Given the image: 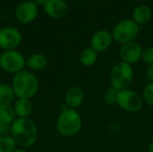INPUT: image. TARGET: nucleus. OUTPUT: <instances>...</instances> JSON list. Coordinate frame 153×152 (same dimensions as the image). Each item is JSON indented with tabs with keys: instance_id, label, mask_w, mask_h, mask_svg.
<instances>
[{
	"instance_id": "obj_19",
	"label": "nucleus",
	"mask_w": 153,
	"mask_h": 152,
	"mask_svg": "<svg viewBox=\"0 0 153 152\" xmlns=\"http://www.w3.org/2000/svg\"><path fill=\"white\" fill-rule=\"evenodd\" d=\"M17 118L13 104L12 105H0V121L11 125L12 123Z\"/></svg>"
},
{
	"instance_id": "obj_15",
	"label": "nucleus",
	"mask_w": 153,
	"mask_h": 152,
	"mask_svg": "<svg viewBox=\"0 0 153 152\" xmlns=\"http://www.w3.org/2000/svg\"><path fill=\"white\" fill-rule=\"evenodd\" d=\"M48 65V58L43 54H33L26 59V66L31 72L41 71Z\"/></svg>"
},
{
	"instance_id": "obj_29",
	"label": "nucleus",
	"mask_w": 153,
	"mask_h": 152,
	"mask_svg": "<svg viewBox=\"0 0 153 152\" xmlns=\"http://www.w3.org/2000/svg\"><path fill=\"white\" fill-rule=\"evenodd\" d=\"M76 1H82V0H76Z\"/></svg>"
},
{
	"instance_id": "obj_26",
	"label": "nucleus",
	"mask_w": 153,
	"mask_h": 152,
	"mask_svg": "<svg viewBox=\"0 0 153 152\" xmlns=\"http://www.w3.org/2000/svg\"><path fill=\"white\" fill-rule=\"evenodd\" d=\"M48 0H35V3L38 4H45Z\"/></svg>"
},
{
	"instance_id": "obj_14",
	"label": "nucleus",
	"mask_w": 153,
	"mask_h": 152,
	"mask_svg": "<svg viewBox=\"0 0 153 152\" xmlns=\"http://www.w3.org/2000/svg\"><path fill=\"white\" fill-rule=\"evenodd\" d=\"M15 115L18 118H27L32 112V103L28 99H17L13 103Z\"/></svg>"
},
{
	"instance_id": "obj_21",
	"label": "nucleus",
	"mask_w": 153,
	"mask_h": 152,
	"mask_svg": "<svg viewBox=\"0 0 153 152\" xmlns=\"http://www.w3.org/2000/svg\"><path fill=\"white\" fill-rule=\"evenodd\" d=\"M118 91L117 89H115L114 87H109L108 89V90L106 91L105 95L103 96V101L105 104L111 106L114 104H117V94Z\"/></svg>"
},
{
	"instance_id": "obj_16",
	"label": "nucleus",
	"mask_w": 153,
	"mask_h": 152,
	"mask_svg": "<svg viewBox=\"0 0 153 152\" xmlns=\"http://www.w3.org/2000/svg\"><path fill=\"white\" fill-rule=\"evenodd\" d=\"M152 9L147 5H139L133 12V21L140 25L149 22L152 19Z\"/></svg>"
},
{
	"instance_id": "obj_6",
	"label": "nucleus",
	"mask_w": 153,
	"mask_h": 152,
	"mask_svg": "<svg viewBox=\"0 0 153 152\" xmlns=\"http://www.w3.org/2000/svg\"><path fill=\"white\" fill-rule=\"evenodd\" d=\"M25 66V57L16 49L4 51L0 55V68L2 71L7 73L14 75L17 73L22 71Z\"/></svg>"
},
{
	"instance_id": "obj_18",
	"label": "nucleus",
	"mask_w": 153,
	"mask_h": 152,
	"mask_svg": "<svg viewBox=\"0 0 153 152\" xmlns=\"http://www.w3.org/2000/svg\"><path fill=\"white\" fill-rule=\"evenodd\" d=\"M80 63L85 66L90 67L93 65L98 59V52L91 47L84 48L80 55Z\"/></svg>"
},
{
	"instance_id": "obj_22",
	"label": "nucleus",
	"mask_w": 153,
	"mask_h": 152,
	"mask_svg": "<svg viewBox=\"0 0 153 152\" xmlns=\"http://www.w3.org/2000/svg\"><path fill=\"white\" fill-rule=\"evenodd\" d=\"M143 100L151 107H153V82L147 84L143 92Z\"/></svg>"
},
{
	"instance_id": "obj_5",
	"label": "nucleus",
	"mask_w": 153,
	"mask_h": 152,
	"mask_svg": "<svg viewBox=\"0 0 153 152\" xmlns=\"http://www.w3.org/2000/svg\"><path fill=\"white\" fill-rule=\"evenodd\" d=\"M140 27L132 19H125L117 22L112 30L113 39L124 45L134 41L139 34Z\"/></svg>"
},
{
	"instance_id": "obj_1",
	"label": "nucleus",
	"mask_w": 153,
	"mask_h": 152,
	"mask_svg": "<svg viewBox=\"0 0 153 152\" xmlns=\"http://www.w3.org/2000/svg\"><path fill=\"white\" fill-rule=\"evenodd\" d=\"M38 127L36 123L27 118H16L10 125V135L21 148H30L38 140Z\"/></svg>"
},
{
	"instance_id": "obj_8",
	"label": "nucleus",
	"mask_w": 153,
	"mask_h": 152,
	"mask_svg": "<svg viewBox=\"0 0 153 152\" xmlns=\"http://www.w3.org/2000/svg\"><path fill=\"white\" fill-rule=\"evenodd\" d=\"M22 40V33L17 29L5 27L0 30V48L3 50H15L21 45Z\"/></svg>"
},
{
	"instance_id": "obj_2",
	"label": "nucleus",
	"mask_w": 153,
	"mask_h": 152,
	"mask_svg": "<svg viewBox=\"0 0 153 152\" xmlns=\"http://www.w3.org/2000/svg\"><path fill=\"white\" fill-rule=\"evenodd\" d=\"M11 85L17 99H30L39 90V79L33 72L23 69L13 75Z\"/></svg>"
},
{
	"instance_id": "obj_28",
	"label": "nucleus",
	"mask_w": 153,
	"mask_h": 152,
	"mask_svg": "<svg viewBox=\"0 0 153 152\" xmlns=\"http://www.w3.org/2000/svg\"><path fill=\"white\" fill-rule=\"evenodd\" d=\"M13 152H27L24 149H22V148H21V149H16L15 151Z\"/></svg>"
},
{
	"instance_id": "obj_24",
	"label": "nucleus",
	"mask_w": 153,
	"mask_h": 152,
	"mask_svg": "<svg viewBox=\"0 0 153 152\" xmlns=\"http://www.w3.org/2000/svg\"><path fill=\"white\" fill-rule=\"evenodd\" d=\"M10 135V125L0 121V137Z\"/></svg>"
},
{
	"instance_id": "obj_20",
	"label": "nucleus",
	"mask_w": 153,
	"mask_h": 152,
	"mask_svg": "<svg viewBox=\"0 0 153 152\" xmlns=\"http://www.w3.org/2000/svg\"><path fill=\"white\" fill-rule=\"evenodd\" d=\"M17 149V144L11 135L0 137V152H13Z\"/></svg>"
},
{
	"instance_id": "obj_4",
	"label": "nucleus",
	"mask_w": 153,
	"mask_h": 152,
	"mask_svg": "<svg viewBox=\"0 0 153 152\" xmlns=\"http://www.w3.org/2000/svg\"><path fill=\"white\" fill-rule=\"evenodd\" d=\"M111 86L117 90L129 89L134 80V69L132 65L124 61L115 64L109 74Z\"/></svg>"
},
{
	"instance_id": "obj_7",
	"label": "nucleus",
	"mask_w": 153,
	"mask_h": 152,
	"mask_svg": "<svg viewBox=\"0 0 153 152\" xmlns=\"http://www.w3.org/2000/svg\"><path fill=\"white\" fill-rule=\"evenodd\" d=\"M143 98L138 92L126 89L118 91L117 104L125 111L136 113L143 108Z\"/></svg>"
},
{
	"instance_id": "obj_12",
	"label": "nucleus",
	"mask_w": 153,
	"mask_h": 152,
	"mask_svg": "<svg viewBox=\"0 0 153 152\" xmlns=\"http://www.w3.org/2000/svg\"><path fill=\"white\" fill-rule=\"evenodd\" d=\"M44 11L49 17L60 19L67 13L68 6L64 0H48L44 4Z\"/></svg>"
},
{
	"instance_id": "obj_11",
	"label": "nucleus",
	"mask_w": 153,
	"mask_h": 152,
	"mask_svg": "<svg viewBox=\"0 0 153 152\" xmlns=\"http://www.w3.org/2000/svg\"><path fill=\"white\" fill-rule=\"evenodd\" d=\"M113 40L111 32L107 30H99L91 37V47L98 53L104 52L110 47Z\"/></svg>"
},
{
	"instance_id": "obj_9",
	"label": "nucleus",
	"mask_w": 153,
	"mask_h": 152,
	"mask_svg": "<svg viewBox=\"0 0 153 152\" xmlns=\"http://www.w3.org/2000/svg\"><path fill=\"white\" fill-rule=\"evenodd\" d=\"M38 15V6L33 1H24L15 9V17L21 23L27 24L33 22Z\"/></svg>"
},
{
	"instance_id": "obj_27",
	"label": "nucleus",
	"mask_w": 153,
	"mask_h": 152,
	"mask_svg": "<svg viewBox=\"0 0 153 152\" xmlns=\"http://www.w3.org/2000/svg\"><path fill=\"white\" fill-rule=\"evenodd\" d=\"M149 152H153V141L149 145Z\"/></svg>"
},
{
	"instance_id": "obj_13",
	"label": "nucleus",
	"mask_w": 153,
	"mask_h": 152,
	"mask_svg": "<svg viewBox=\"0 0 153 152\" xmlns=\"http://www.w3.org/2000/svg\"><path fill=\"white\" fill-rule=\"evenodd\" d=\"M83 99V90L77 86H73L69 88L65 94V104L68 107V108H78L82 104Z\"/></svg>"
},
{
	"instance_id": "obj_17",
	"label": "nucleus",
	"mask_w": 153,
	"mask_h": 152,
	"mask_svg": "<svg viewBox=\"0 0 153 152\" xmlns=\"http://www.w3.org/2000/svg\"><path fill=\"white\" fill-rule=\"evenodd\" d=\"M15 97L12 85L0 83V105H12Z\"/></svg>"
},
{
	"instance_id": "obj_25",
	"label": "nucleus",
	"mask_w": 153,
	"mask_h": 152,
	"mask_svg": "<svg viewBox=\"0 0 153 152\" xmlns=\"http://www.w3.org/2000/svg\"><path fill=\"white\" fill-rule=\"evenodd\" d=\"M146 76H147L148 80H149L151 82H153V64L152 65H150L149 67L147 68Z\"/></svg>"
},
{
	"instance_id": "obj_23",
	"label": "nucleus",
	"mask_w": 153,
	"mask_h": 152,
	"mask_svg": "<svg viewBox=\"0 0 153 152\" xmlns=\"http://www.w3.org/2000/svg\"><path fill=\"white\" fill-rule=\"evenodd\" d=\"M142 59L144 63L148 65L153 64V47H148L145 49H143Z\"/></svg>"
},
{
	"instance_id": "obj_10",
	"label": "nucleus",
	"mask_w": 153,
	"mask_h": 152,
	"mask_svg": "<svg viewBox=\"0 0 153 152\" xmlns=\"http://www.w3.org/2000/svg\"><path fill=\"white\" fill-rule=\"evenodd\" d=\"M143 48L135 41H132L121 46L119 55L121 61H124L129 65L137 63L142 59Z\"/></svg>"
},
{
	"instance_id": "obj_30",
	"label": "nucleus",
	"mask_w": 153,
	"mask_h": 152,
	"mask_svg": "<svg viewBox=\"0 0 153 152\" xmlns=\"http://www.w3.org/2000/svg\"><path fill=\"white\" fill-rule=\"evenodd\" d=\"M100 1H104V0H100Z\"/></svg>"
},
{
	"instance_id": "obj_3",
	"label": "nucleus",
	"mask_w": 153,
	"mask_h": 152,
	"mask_svg": "<svg viewBox=\"0 0 153 152\" xmlns=\"http://www.w3.org/2000/svg\"><path fill=\"white\" fill-rule=\"evenodd\" d=\"M82 126V120L76 109L67 108L61 111L57 117L56 127L57 133L64 137H72L77 134Z\"/></svg>"
}]
</instances>
